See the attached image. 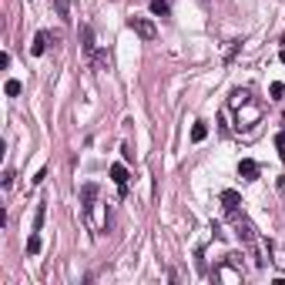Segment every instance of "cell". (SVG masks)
<instances>
[{"label": "cell", "instance_id": "10", "mask_svg": "<svg viewBox=\"0 0 285 285\" xmlns=\"http://www.w3.org/2000/svg\"><path fill=\"white\" fill-rule=\"evenodd\" d=\"M44 218H47V201H40L37 205V215H34V231L44 228Z\"/></svg>", "mask_w": 285, "mask_h": 285}, {"label": "cell", "instance_id": "8", "mask_svg": "<svg viewBox=\"0 0 285 285\" xmlns=\"http://www.w3.org/2000/svg\"><path fill=\"white\" fill-rule=\"evenodd\" d=\"M151 14H154V17H168V14H171L168 0H151Z\"/></svg>", "mask_w": 285, "mask_h": 285}, {"label": "cell", "instance_id": "9", "mask_svg": "<svg viewBox=\"0 0 285 285\" xmlns=\"http://www.w3.org/2000/svg\"><path fill=\"white\" fill-rule=\"evenodd\" d=\"M231 104H235V108L248 104V87H235V91H231Z\"/></svg>", "mask_w": 285, "mask_h": 285}, {"label": "cell", "instance_id": "12", "mask_svg": "<svg viewBox=\"0 0 285 285\" xmlns=\"http://www.w3.org/2000/svg\"><path fill=\"white\" fill-rule=\"evenodd\" d=\"M27 252H30V255H37V252H40V235H37V231L27 238Z\"/></svg>", "mask_w": 285, "mask_h": 285}, {"label": "cell", "instance_id": "1", "mask_svg": "<svg viewBox=\"0 0 285 285\" xmlns=\"http://www.w3.org/2000/svg\"><path fill=\"white\" fill-rule=\"evenodd\" d=\"M128 27H131L141 40H154V37H158V27H154L148 17H128Z\"/></svg>", "mask_w": 285, "mask_h": 285}, {"label": "cell", "instance_id": "6", "mask_svg": "<svg viewBox=\"0 0 285 285\" xmlns=\"http://www.w3.org/2000/svg\"><path fill=\"white\" fill-rule=\"evenodd\" d=\"M94 198H97V185L87 181V185L81 188V205H84V208H94Z\"/></svg>", "mask_w": 285, "mask_h": 285}, {"label": "cell", "instance_id": "15", "mask_svg": "<svg viewBox=\"0 0 285 285\" xmlns=\"http://www.w3.org/2000/svg\"><path fill=\"white\" fill-rule=\"evenodd\" d=\"M268 91H272V97H282V94H285V84H279V81H275Z\"/></svg>", "mask_w": 285, "mask_h": 285}, {"label": "cell", "instance_id": "17", "mask_svg": "<svg viewBox=\"0 0 285 285\" xmlns=\"http://www.w3.org/2000/svg\"><path fill=\"white\" fill-rule=\"evenodd\" d=\"M279 60H282V64H285V51H282V54H279Z\"/></svg>", "mask_w": 285, "mask_h": 285}, {"label": "cell", "instance_id": "16", "mask_svg": "<svg viewBox=\"0 0 285 285\" xmlns=\"http://www.w3.org/2000/svg\"><path fill=\"white\" fill-rule=\"evenodd\" d=\"M57 17L67 20V0H57Z\"/></svg>", "mask_w": 285, "mask_h": 285}, {"label": "cell", "instance_id": "7", "mask_svg": "<svg viewBox=\"0 0 285 285\" xmlns=\"http://www.w3.org/2000/svg\"><path fill=\"white\" fill-rule=\"evenodd\" d=\"M205 138H208V124H205V121H198V124H191V141H195V144H201Z\"/></svg>", "mask_w": 285, "mask_h": 285}, {"label": "cell", "instance_id": "2", "mask_svg": "<svg viewBox=\"0 0 285 285\" xmlns=\"http://www.w3.org/2000/svg\"><path fill=\"white\" fill-rule=\"evenodd\" d=\"M218 198H222V205H225L228 218H231V222H238V205H242V198H238V191L225 188V191H222V195H218Z\"/></svg>", "mask_w": 285, "mask_h": 285}, {"label": "cell", "instance_id": "11", "mask_svg": "<svg viewBox=\"0 0 285 285\" xmlns=\"http://www.w3.org/2000/svg\"><path fill=\"white\" fill-rule=\"evenodd\" d=\"M84 54H94V30L84 27Z\"/></svg>", "mask_w": 285, "mask_h": 285}, {"label": "cell", "instance_id": "3", "mask_svg": "<svg viewBox=\"0 0 285 285\" xmlns=\"http://www.w3.org/2000/svg\"><path fill=\"white\" fill-rule=\"evenodd\" d=\"M111 181L117 185L121 195H128V168L124 165H111Z\"/></svg>", "mask_w": 285, "mask_h": 285}, {"label": "cell", "instance_id": "14", "mask_svg": "<svg viewBox=\"0 0 285 285\" xmlns=\"http://www.w3.org/2000/svg\"><path fill=\"white\" fill-rule=\"evenodd\" d=\"M3 91H7V97H17L20 94V81H7V87H3Z\"/></svg>", "mask_w": 285, "mask_h": 285}, {"label": "cell", "instance_id": "13", "mask_svg": "<svg viewBox=\"0 0 285 285\" xmlns=\"http://www.w3.org/2000/svg\"><path fill=\"white\" fill-rule=\"evenodd\" d=\"M275 148H279V158H285V128L275 134Z\"/></svg>", "mask_w": 285, "mask_h": 285}, {"label": "cell", "instance_id": "4", "mask_svg": "<svg viewBox=\"0 0 285 285\" xmlns=\"http://www.w3.org/2000/svg\"><path fill=\"white\" fill-rule=\"evenodd\" d=\"M238 174H242V181H255V178H258V165H255L252 158H242V161H238Z\"/></svg>", "mask_w": 285, "mask_h": 285}, {"label": "cell", "instance_id": "5", "mask_svg": "<svg viewBox=\"0 0 285 285\" xmlns=\"http://www.w3.org/2000/svg\"><path fill=\"white\" fill-rule=\"evenodd\" d=\"M47 40H51V37H47L44 30H37V34H34V44H30V54L44 57V54H47Z\"/></svg>", "mask_w": 285, "mask_h": 285}]
</instances>
